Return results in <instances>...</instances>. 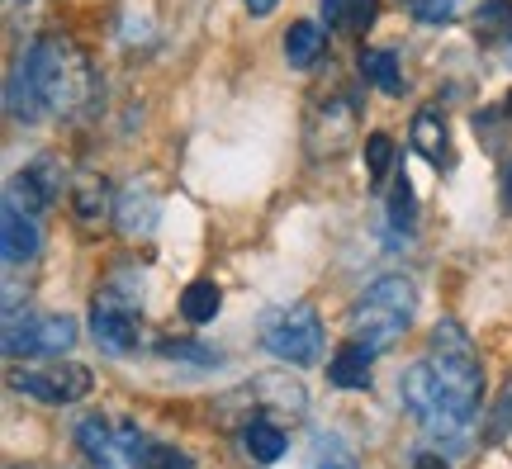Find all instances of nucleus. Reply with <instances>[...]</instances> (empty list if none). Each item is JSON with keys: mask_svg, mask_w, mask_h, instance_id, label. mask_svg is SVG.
Listing matches in <instances>:
<instances>
[{"mask_svg": "<svg viewBox=\"0 0 512 469\" xmlns=\"http://www.w3.org/2000/svg\"><path fill=\"white\" fill-rule=\"evenodd\" d=\"M399 398H403V408H408V417H413V422H418L437 446H446L451 455L465 451L479 408L475 403H465L456 389H446V384L437 379V370H432L427 361H413L408 370H403Z\"/></svg>", "mask_w": 512, "mask_h": 469, "instance_id": "nucleus-1", "label": "nucleus"}, {"mask_svg": "<svg viewBox=\"0 0 512 469\" xmlns=\"http://www.w3.org/2000/svg\"><path fill=\"white\" fill-rule=\"evenodd\" d=\"M24 62H29V76H34L48 114H81L95 100V67L76 53L72 38L38 34Z\"/></svg>", "mask_w": 512, "mask_h": 469, "instance_id": "nucleus-2", "label": "nucleus"}, {"mask_svg": "<svg viewBox=\"0 0 512 469\" xmlns=\"http://www.w3.org/2000/svg\"><path fill=\"white\" fill-rule=\"evenodd\" d=\"M413 313H418V285L408 275H380L351 304L347 332L356 342H366L370 351H389L413 327Z\"/></svg>", "mask_w": 512, "mask_h": 469, "instance_id": "nucleus-3", "label": "nucleus"}, {"mask_svg": "<svg viewBox=\"0 0 512 469\" xmlns=\"http://www.w3.org/2000/svg\"><path fill=\"white\" fill-rule=\"evenodd\" d=\"M261 346L271 351L275 361L285 365H313L323 356V323L309 304H285V308H271L261 318Z\"/></svg>", "mask_w": 512, "mask_h": 469, "instance_id": "nucleus-4", "label": "nucleus"}, {"mask_svg": "<svg viewBox=\"0 0 512 469\" xmlns=\"http://www.w3.org/2000/svg\"><path fill=\"white\" fill-rule=\"evenodd\" d=\"M422 361L437 370V379L446 389H456L465 403H484V365H479V351L475 342L460 332V323H441L427 342V356Z\"/></svg>", "mask_w": 512, "mask_h": 469, "instance_id": "nucleus-5", "label": "nucleus"}, {"mask_svg": "<svg viewBox=\"0 0 512 469\" xmlns=\"http://www.w3.org/2000/svg\"><path fill=\"white\" fill-rule=\"evenodd\" d=\"M76 346V323L67 313H5V356L10 361H57Z\"/></svg>", "mask_w": 512, "mask_h": 469, "instance_id": "nucleus-6", "label": "nucleus"}, {"mask_svg": "<svg viewBox=\"0 0 512 469\" xmlns=\"http://www.w3.org/2000/svg\"><path fill=\"white\" fill-rule=\"evenodd\" d=\"M10 384H15L19 394L38 398V403H76V398H86L95 389V375L86 365L57 356V361H48V365H24V370H15Z\"/></svg>", "mask_w": 512, "mask_h": 469, "instance_id": "nucleus-7", "label": "nucleus"}, {"mask_svg": "<svg viewBox=\"0 0 512 469\" xmlns=\"http://www.w3.org/2000/svg\"><path fill=\"white\" fill-rule=\"evenodd\" d=\"M138 313L143 308L124 304V299H110V294H95L91 299V337L100 351L110 356H128L138 346Z\"/></svg>", "mask_w": 512, "mask_h": 469, "instance_id": "nucleus-8", "label": "nucleus"}, {"mask_svg": "<svg viewBox=\"0 0 512 469\" xmlns=\"http://www.w3.org/2000/svg\"><path fill=\"white\" fill-rule=\"evenodd\" d=\"M57 195H62V166L53 162V157H38V162L19 166L15 181H10V190H5V199L10 204H19L24 214H48L57 204Z\"/></svg>", "mask_w": 512, "mask_h": 469, "instance_id": "nucleus-9", "label": "nucleus"}, {"mask_svg": "<svg viewBox=\"0 0 512 469\" xmlns=\"http://www.w3.org/2000/svg\"><path fill=\"white\" fill-rule=\"evenodd\" d=\"M38 247H43L38 218L5 199V214H0V256H5V266H29L38 256Z\"/></svg>", "mask_w": 512, "mask_h": 469, "instance_id": "nucleus-10", "label": "nucleus"}, {"mask_svg": "<svg viewBox=\"0 0 512 469\" xmlns=\"http://www.w3.org/2000/svg\"><path fill=\"white\" fill-rule=\"evenodd\" d=\"M114 190L105 176H95V171H86V176H76L72 181V214L81 228H100V223H110L114 218Z\"/></svg>", "mask_w": 512, "mask_h": 469, "instance_id": "nucleus-11", "label": "nucleus"}, {"mask_svg": "<svg viewBox=\"0 0 512 469\" xmlns=\"http://www.w3.org/2000/svg\"><path fill=\"white\" fill-rule=\"evenodd\" d=\"M76 446L95 469H124V446H119V427H110L105 417H86L76 427Z\"/></svg>", "mask_w": 512, "mask_h": 469, "instance_id": "nucleus-12", "label": "nucleus"}, {"mask_svg": "<svg viewBox=\"0 0 512 469\" xmlns=\"http://www.w3.org/2000/svg\"><path fill=\"white\" fill-rule=\"evenodd\" d=\"M375 356H380V351H370L366 342L347 337V342L332 351L328 384H337V389H370V365H375Z\"/></svg>", "mask_w": 512, "mask_h": 469, "instance_id": "nucleus-13", "label": "nucleus"}, {"mask_svg": "<svg viewBox=\"0 0 512 469\" xmlns=\"http://www.w3.org/2000/svg\"><path fill=\"white\" fill-rule=\"evenodd\" d=\"M157 214H162V204H157V195L147 185H128L119 204H114V223H119L124 237H147L157 228Z\"/></svg>", "mask_w": 512, "mask_h": 469, "instance_id": "nucleus-14", "label": "nucleus"}, {"mask_svg": "<svg viewBox=\"0 0 512 469\" xmlns=\"http://www.w3.org/2000/svg\"><path fill=\"white\" fill-rule=\"evenodd\" d=\"M5 109H10V119H19V124H38V119L48 114V105H43V95H38L24 57L15 62V72H10V81H5Z\"/></svg>", "mask_w": 512, "mask_h": 469, "instance_id": "nucleus-15", "label": "nucleus"}, {"mask_svg": "<svg viewBox=\"0 0 512 469\" xmlns=\"http://www.w3.org/2000/svg\"><path fill=\"white\" fill-rule=\"evenodd\" d=\"M285 427L275 422V417H252L247 427H242V451L252 455L256 465H275L280 455H285Z\"/></svg>", "mask_w": 512, "mask_h": 469, "instance_id": "nucleus-16", "label": "nucleus"}, {"mask_svg": "<svg viewBox=\"0 0 512 469\" xmlns=\"http://www.w3.org/2000/svg\"><path fill=\"white\" fill-rule=\"evenodd\" d=\"M328 53V38H323V29L313 24V19H299V24H290V34H285V62H290L294 72H309V67H318V57Z\"/></svg>", "mask_w": 512, "mask_h": 469, "instance_id": "nucleus-17", "label": "nucleus"}, {"mask_svg": "<svg viewBox=\"0 0 512 469\" xmlns=\"http://www.w3.org/2000/svg\"><path fill=\"white\" fill-rule=\"evenodd\" d=\"M219 308H223V289L214 285V280H190L181 294V318L190 327H204V323H214L219 318Z\"/></svg>", "mask_w": 512, "mask_h": 469, "instance_id": "nucleus-18", "label": "nucleus"}, {"mask_svg": "<svg viewBox=\"0 0 512 469\" xmlns=\"http://www.w3.org/2000/svg\"><path fill=\"white\" fill-rule=\"evenodd\" d=\"M361 76H366L375 91H384V95H403V72H399V57L389 53V48H366L361 53Z\"/></svg>", "mask_w": 512, "mask_h": 469, "instance_id": "nucleus-19", "label": "nucleus"}, {"mask_svg": "<svg viewBox=\"0 0 512 469\" xmlns=\"http://www.w3.org/2000/svg\"><path fill=\"white\" fill-rule=\"evenodd\" d=\"M413 147H418L432 166L446 162V124H441L437 109H418V114H413Z\"/></svg>", "mask_w": 512, "mask_h": 469, "instance_id": "nucleus-20", "label": "nucleus"}, {"mask_svg": "<svg viewBox=\"0 0 512 469\" xmlns=\"http://www.w3.org/2000/svg\"><path fill=\"white\" fill-rule=\"evenodd\" d=\"M309 469H361V465H356V451L342 436H318V451H313Z\"/></svg>", "mask_w": 512, "mask_h": 469, "instance_id": "nucleus-21", "label": "nucleus"}, {"mask_svg": "<svg viewBox=\"0 0 512 469\" xmlns=\"http://www.w3.org/2000/svg\"><path fill=\"white\" fill-rule=\"evenodd\" d=\"M389 166H394V138H389V133H370V138H366L370 185H384V181H389Z\"/></svg>", "mask_w": 512, "mask_h": 469, "instance_id": "nucleus-22", "label": "nucleus"}, {"mask_svg": "<svg viewBox=\"0 0 512 469\" xmlns=\"http://www.w3.org/2000/svg\"><path fill=\"white\" fill-rule=\"evenodd\" d=\"M389 223L399 228V233H413V223H418V199H413V185L403 176L394 185V195H389Z\"/></svg>", "mask_w": 512, "mask_h": 469, "instance_id": "nucleus-23", "label": "nucleus"}, {"mask_svg": "<svg viewBox=\"0 0 512 469\" xmlns=\"http://www.w3.org/2000/svg\"><path fill=\"white\" fill-rule=\"evenodd\" d=\"M157 351H162L166 361H190V365H214V361H219V351L195 346V342H162Z\"/></svg>", "mask_w": 512, "mask_h": 469, "instance_id": "nucleus-24", "label": "nucleus"}, {"mask_svg": "<svg viewBox=\"0 0 512 469\" xmlns=\"http://www.w3.org/2000/svg\"><path fill=\"white\" fill-rule=\"evenodd\" d=\"M494 24L512 29V5L508 0H489V5H479L475 10V29H494Z\"/></svg>", "mask_w": 512, "mask_h": 469, "instance_id": "nucleus-25", "label": "nucleus"}, {"mask_svg": "<svg viewBox=\"0 0 512 469\" xmlns=\"http://www.w3.org/2000/svg\"><path fill=\"white\" fill-rule=\"evenodd\" d=\"M375 10H380V0H351L347 5V34H366L370 24H375Z\"/></svg>", "mask_w": 512, "mask_h": 469, "instance_id": "nucleus-26", "label": "nucleus"}, {"mask_svg": "<svg viewBox=\"0 0 512 469\" xmlns=\"http://www.w3.org/2000/svg\"><path fill=\"white\" fill-rule=\"evenodd\" d=\"M413 15L422 24H446V19L456 15V0H413Z\"/></svg>", "mask_w": 512, "mask_h": 469, "instance_id": "nucleus-27", "label": "nucleus"}, {"mask_svg": "<svg viewBox=\"0 0 512 469\" xmlns=\"http://www.w3.org/2000/svg\"><path fill=\"white\" fill-rule=\"evenodd\" d=\"M347 5L351 0H323V19H328V29H347Z\"/></svg>", "mask_w": 512, "mask_h": 469, "instance_id": "nucleus-28", "label": "nucleus"}, {"mask_svg": "<svg viewBox=\"0 0 512 469\" xmlns=\"http://www.w3.org/2000/svg\"><path fill=\"white\" fill-rule=\"evenodd\" d=\"M413 469H451V460L441 451H418L413 455Z\"/></svg>", "mask_w": 512, "mask_h": 469, "instance_id": "nucleus-29", "label": "nucleus"}, {"mask_svg": "<svg viewBox=\"0 0 512 469\" xmlns=\"http://www.w3.org/2000/svg\"><path fill=\"white\" fill-rule=\"evenodd\" d=\"M280 5V0H247V15H256V19H266Z\"/></svg>", "mask_w": 512, "mask_h": 469, "instance_id": "nucleus-30", "label": "nucleus"}, {"mask_svg": "<svg viewBox=\"0 0 512 469\" xmlns=\"http://www.w3.org/2000/svg\"><path fill=\"white\" fill-rule=\"evenodd\" d=\"M503 57L512 62V29H508V38H503Z\"/></svg>", "mask_w": 512, "mask_h": 469, "instance_id": "nucleus-31", "label": "nucleus"}, {"mask_svg": "<svg viewBox=\"0 0 512 469\" xmlns=\"http://www.w3.org/2000/svg\"><path fill=\"white\" fill-rule=\"evenodd\" d=\"M503 109H508V119H512V91H508V100H503Z\"/></svg>", "mask_w": 512, "mask_h": 469, "instance_id": "nucleus-32", "label": "nucleus"}, {"mask_svg": "<svg viewBox=\"0 0 512 469\" xmlns=\"http://www.w3.org/2000/svg\"><path fill=\"white\" fill-rule=\"evenodd\" d=\"M10 5H34V0H10Z\"/></svg>", "mask_w": 512, "mask_h": 469, "instance_id": "nucleus-33", "label": "nucleus"}, {"mask_svg": "<svg viewBox=\"0 0 512 469\" xmlns=\"http://www.w3.org/2000/svg\"><path fill=\"white\" fill-rule=\"evenodd\" d=\"M408 5H413V0H408Z\"/></svg>", "mask_w": 512, "mask_h": 469, "instance_id": "nucleus-34", "label": "nucleus"}]
</instances>
